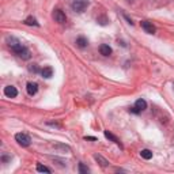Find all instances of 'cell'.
<instances>
[{"instance_id":"cell-1","label":"cell","mask_w":174,"mask_h":174,"mask_svg":"<svg viewBox=\"0 0 174 174\" xmlns=\"http://www.w3.org/2000/svg\"><path fill=\"white\" fill-rule=\"evenodd\" d=\"M71 6L75 12H84V10L88 7V0H74Z\"/></svg>"},{"instance_id":"cell-2","label":"cell","mask_w":174,"mask_h":174,"mask_svg":"<svg viewBox=\"0 0 174 174\" xmlns=\"http://www.w3.org/2000/svg\"><path fill=\"white\" fill-rule=\"evenodd\" d=\"M15 140L18 141V144L22 145V147H29L30 143H31V139H30V136L29 135H26V133H17L15 135Z\"/></svg>"},{"instance_id":"cell-3","label":"cell","mask_w":174,"mask_h":174,"mask_svg":"<svg viewBox=\"0 0 174 174\" xmlns=\"http://www.w3.org/2000/svg\"><path fill=\"white\" fill-rule=\"evenodd\" d=\"M7 44H8V46L14 50V53L19 52V50L23 48V45L21 44V41L18 38H15V37H7Z\"/></svg>"},{"instance_id":"cell-4","label":"cell","mask_w":174,"mask_h":174,"mask_svg":"<svg viewBox=\"0 0 174 174\" xmlns=\"http://www.w3.org/2000/svg\"><path fill=\"white\" fill-rule=\"evenodd\" d=\"M53 19L57 22V23H65L67 17H65V14L61 10H55L53 11Z\"/></svg>"},{"instance_id":"cell-5","label":"cell","mask_w":174,"mask_h":174,"mask_svg":"<svg viewBox=\"0 0 174 174\" xmlns=\"http://www.w3.org/2000/svg\"><path fill=\"white\" fill-rule=\"evenodd\" d=\"M26 91H27V94H29L30 97L36 95L37 91H38V84L34 83V82H29V83L26 84Z\"/></svg>"},{"instance_id":"cell-6","label":"cell","mask_w":174,"mask_h":174,"mask_svg":"<svg viewBox=\"0 0 174 174\" xmlns=\"http://www.w3.org/2000/svg\"><path fill=\"white\" fill-rule=\"evenodd\" d=\"M4 95L8 98H15L18 95V90L14 86H7L4 87Z\"/></svg>"},{"instance_id":"cell-7","label":"cell","mask_w":174,"mask_h":174,"mask_svg":"<svg viewBox=\"0 0 174 174\" xmlns=\"http://www.w3.org/2000/svg\"><path fill=\"white\" fill-rule=\"evenodd\" d=\"M141 27L144 29L145 33H148V34H154L155 33V26L151 22H147V21H144V22H141Z\"/></svg>"},{"instance_id":"cell-8","label":"cell","mask_w":174,"mask_h":174,"mask_svg":"<svg viewBox=\"0 0 174 174\" xmlns=\"http://www.w3.org/2000/svg\"><path fill=\"white\" fill-rule=\"evenodd\" d=\"M15 55H18V56H19V57H21L22 60H29V59L31 57V53H30V50L27 49V48H25V46H23V48H22V49L19 50V52H17V53H15Z\"/></svg>"},{"instance_id":"cell-9","label":"cell","mask_w":174,"mask_h":174,"mask_svg":"<svg viewBox=\"0 0 174 174\" xmlns=\"http://www.w3.org/2000/svg\"><path fill=\"white\" fill-rule=\"evenodd\" d=\"M135 107L139 110V112L141 113V112H143V110L147 109V102H145V101L143 99V98H139V99L135 102Z\"/></svg>"},{"instance_id":"cell-10","label":"cell","mask_w":174,"mask_h":174,"mask_svg":"<svg viewBox=\"0 0 174 174\" xmlns=\"http://www.w3.org/2000/svg\"><path fill=\"white\" fill-rule=\"evenodd\" d=\"M99 52L102 56H110L112 55V48H110L109 45H106V44H102V45L99 46Z\"/></svg>"},{"instance_id":"cell-11","label":"cell","mask_w":174,"mask_h":174,"mask_svg":"<svg viewBox=\"0 0 174 174\" xmlns=\"http://www.w3.org/2000/svg\"><path fill=\"white\" fill-rule=\"evenodd\" d=\"M94 159H95L97 162L99 163V164H101V166H102V167H106L107 164H109V160H107V159H105V158H103L102 155H99V154H95V155H94Z\"/></svg>"},{"instance_id":"cell-12","label":"cell","mask_w":174,"mask_h":174,"mask_svg":"<svg viewBox=\"0 0 174 174\" xmlns=\"http://www.w3.org/2000/svg\"><path fill=\"white\" fill-rule=\"evenodd\" d=\"M41 75H42V78H45V79L52 78V75H53V69L50 68V67L42 68V69H41Z\"/></svg>"},{"instance_id":"cell-13","label":"cell","mask_w":174,"mask_h":174,"mask_svg":"<svg viewBox=\"0 0 174 174\" xmlns=\"http://www.w3.org/2000/svg\"><path fill=\"white\" fill-rule=\"evenodd\" d=\"M76 45L79 46V48H86V46L88 45V40L86 38V37H78L76 38Z\"/></svg>"},{"instance_id":"cell-14","label":"cell","mask_w":174,"mask_h":174,"mask_svg":"<svg viewBox=\"0 0 174 174\" xmlns=\"http://www.w3.org/2000/svg\"><path fill=\"white\" fill-rule=\"evenodd\" d=\"M25 25H27V26H40V23L37 22V19L33 17L26 18V19H25Z\"/></svg>"},{"instance_id":"cell-15","label":"cell","mask_w":174,"mask_h":174,"mask_svg":"<svg viewBox=\"0 0 174 174\" xmlns=\"http://www.w3.org/2000/svg\"><path fill=\"white\" fill-rule=\"evenodd\" d=\"M140 157L143 158V159H151L153 158V151H150V150H141V153H140Z\"/></svg>"},{"instance_id":"cell-16","label":"cell","mask_w":174,"mask_h":174,"mask_svg":"<svg viewBox=\"0 0 174 174\" xmlns=\"http://www.w3.org/2000/svg\"><path fill=\"white\" fill-rule=\"evenodd\" d=\"M105 136H106V139H109V140L114 141L116 144H120V140H118V139H117V137H116V136L113 135V133H110L109 131H105Z\"/></svg>"},{"instance_id":"cell-17","label":"cell","mask_w":174,"mask_h":174,"mask_svg":"<svg viewBox=\"0 0 174 174\" xmlns=\"http://www.w3.org/2000/svg\"><path fill=\"white\" fill-rule=\"evenodd\" d=\"M37 172H40V173H50V169H48V167L44 166V164L38 163V164H37Z\"/></svg>"},{"instance_id":"cell-18","label":"cell","mask_w":174,"mask_h":174,"mask_svg":"<svg viewBox=\"0 0 174 174\" xmlns=\"http://www.w3.org/2000/svg\"><path fill=\"white\" fill-rule=\"evenodd\" d=\"M29 71L33 72V74H38V71H40V69H38V65H37V64H30V65H29Z\"/></svg>"},{"instance_id":"cell-19","label":"cell","mask_w":174,"mask_h":174,"mask_svg":"<svg viewBox=\"0 0 174 174\" xmlns=\"http://www.w3.org/2000/svg\"><path fill=\"white\" fill-rule=\"evenodd\" d=\"M90 172V169L86 167L83 163H79V173H88Z\"/></svg>"},{"instance_id":"cell-20","label":"cell","mask_w":174,"mask_h":174,"mask_svg":"<svg viewBox=\"0 0 174 174\" xmlns=\"http://www.w3.org/2000/svg\"><path fill=\"white\" fill-rule=\"evenodd\" d=\"M56 148H61L64 151H69V147L68 145H64V144H56Z\"/></svg>"},{"instance_id":"cell-21","label":"cell","mask_w":174,"mask_h":174,"mask_svg":"<svg viewBox=\"0 0 174 174\" xmlns=\"http://www.w3.org/2000/svg\"><path fill=\"white\" fill-rule=\"evenodd\" d=\"M129 112H131V113H135V114H139V113H140L135 106H133V107H131V109H129Z\"/></svg>"},{"instance_id":"cell-22","label":"cell","mask_w":174,"mask_h":174,"mask_svg":"<svg viewBox=\"0 0 174 174\" xmlns=\"http://www.w3.org/2000/svg\"><path fill=\"white\" fill-rule=\"evenodd\" d=\"M84 140H93V141H95L97 139L94 137V136H86V137H84Z\"/></svg>"},{"instance_id":"cell-23","label":"cell","mask_w":174,"mask_h":174,"mask_svg":"<svg viewBox=\"0 0 174 174\" xmlns=\"http://www.w3.org/2000/svg\"><path fill=\"white\" fill-rule=\"evenodd\" d=\"M2 160H3V162H7V160H10V158H8V157H3Z\"/></svg>"},{"instance_id":"cell-24","label":"cell","mask_w":174,"mask_h":174,"mask_svg":"<svg viewBox=\"0 0 174 174\" xmlns=\"http://www.w3.org/2000/svg\"><path fill=\"white\" fill-rule=\"evenodd\" d=\"M125 18H126V21H128V23H133V22H132V19H131V18H129V17H126V15H125Z\"/></svg>"}]
</instances>
